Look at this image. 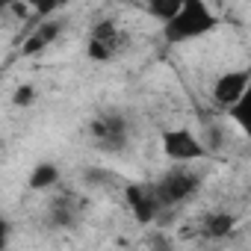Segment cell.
<instances>
[{
  "label": "cell",
  "instance_id": "1",
  "mask_svg": "<svg viewBox=\"0 0 251 251\" xmlns=\"http://www.w3.org/2000/svg\"><path fill=\"white\" fill-rule=\"evenodd\" d=\"M216 27H219V15L213 12L210 3H204V0H180L177 12L166 24H160V39L172 48H180V45L210 36Z\"/></svg>",
  "mask_w": 251,
  "mask_h": 251
},
{
  "label": "cell",
  "instance_id": "2",
  "mask_svg": "<svg viewBox=\"0 0 251 251\" xmlns=\"http://www.w3.org/2000/svg\"><path fill=\"white\" fill-rule=\"evenodd\" d=\"M160 151L175 166H192L210 157V148L204 145V139L189 127H166L160 133Z\"/></svg>",
  "mask_w": 251,
  "mask_h": 251
},
{
  "label": "cell",
  "instance_id": "3",
  "mask_svg": "<svg viewBox=\"0 0 251 251\" xmlns=\"http://www.w3.org/2000/svg\"><path fill=\"white\" fill-rule=\"evenodd\" d=\"M151 186H154V195H157L160 207L169 210V207H177V204H186L189 198H195L198 189H201V177L189 166H175L160 180H154Z\"/></svg>",
  "mask_w": 251,
  "mask_h": 251
},
{
  "label": "cell",
  "instance_id": "4",
  "mask_svg": "<svg viewBox=\"0 0 251 251\" xmlns=\"http://www.w3.org/2000/svg\"><path fill=\"white\" fill-rule=\"evenodd\" d=\"M89 133H92V142H95L98 151L121 154V151H127V145H130V121L124 118L121 112L109 109V112H100L89 124Z\"/></svg>",
  "mask_w": 251,
  "mask_h": 251
},
{
  "label": "cell",
  "instance_id": "5",
  "mask_svg": "<svg viewBox=\"0 0 251 251\" xmlns=\"http://www.w3.org/2000/svg\"><path fill=\"white\" fill-rule=\"evenodd\" d=\"M124 45H127V39H124V33L115 21H98L86 39V59L95 65L115 62L124 53Z\"/></svg>",
  "mask_w": 251,
  "mask_h": 251
},
{
  "label": "cell",
  "instance_id": "6",
  "mask_svg": "<svg viewBox=\"0 0 251 251\" xmlns=\"http://www.w3.org/2000/svg\"><path fill=\"white\" fill-rule=\"evenodd\" d=\"M248 86H251V71L248 68H230V71H222L216 74L213 86H210V100L219 106V109H230L236 103H242L248 98Z\"/></svg>",
  "mask_w": 251,
  "mask_h": 251
},
{
  "label": "cell",
  "instance_id": "7",
  "mask_svg": "<svg viewBox=\"0 0 251 251\" xmlns=\"http://www.w3.org/2000/svg\"><path fill=\"white\" fill-rule=\"evenodd\" d=\"M124 201H127V207H130V213L139 225H151L163 213L151 183H127L124 186Z\"/></svg>",
  "mask_w": 251,
  "mask_h": 251
},
{
  "label": "cell",
  "instance_id": "8",
  "mask_svg": "<svg viewBox=\"0 0 251 251\" xmlns=\"http://www.w3.org/2000/svg\"><path fill=\"white\" fill-rule=\"evenodd\" d=\"M62 30H65V24H62V21H56V18L42 21V24L27 36V42H24V56H36V53L48 50V48L62 36Z\"/></svg>",
  "mask_w": 251,
  "mask_h": 251
},
{
  "label": "cell",
  "instance_id": "9",
  "mask_svg": "<svg viewBox=\"0 0 251 251\" xmlns=\"http://www.w3.org/2000/svg\"><path fill=\"white\" fill-rule=\"evenodd\" d=\"M201 230H204L207 239H227L236 230V216L227 213V210H213L210 216H204Z\"/></svg>",
  "mask_w": 251,
  "mask_h": 251
},
{
  "label": "cell",
  "instance_id": "10",
  "mask_svg": "<svg viewBox=\"0 0 251 251\" xmlns=\"http://www.w3.org/2000/svg\"><path fill=\"white\" fill-rule=\"evenodd\" d=\"M59 180H62L59 166L45 160V163H36V166H33V172H30V177H27V186L36 189V192H48V189L59 186Z\"/></svg>",
  "mask_w": 251,
  "mask_h": 251
},
{
  "label": "cell",
  "instance_id": "11",
  "mask_svg": "<svg viewBox=\"0 0 251 251\" xmlns=\"http://www.w3.org/2000/svg\"><path fill=\"white\" fill-rule=\"evenodd\" d=\"M177 6H180V0H154V3L145 6V12H148L151 18H157V24H166V21L177 12Z\"/></svg>",
  "mask_w": 251,
  "mask_h": 251
},
{
  "label": "cell",
  "instance_id": "12",
  "mask_svg": "<svg viewBox=\"0 0 251 251\" xmlns=\"http://www.w3.org/2000/svg\"><path fill=\"white\" fill-rule=\"evenodd\" d=\"M36 100H39V89H36L33 83H21V86H15V92H12V106L27 109V106H33Z\"/></svg>",
  "mask_w": 251,
  "mask_h": 251
},
{
  "label": "cell",
  "instance_id": "13",
  "mask_svg": "<svg viewBox=\"0 0 251 251\" xmlns=\"http://www.w3.org/2000/svg\"><path fill=\"white\" fill-rule=\"evenodd\" d=\"M50 222H53V227H71L77 222V213L68 204H59V207L50 210Z\"/></svg>",
  "mask_w": 251,
  "mask_h": 251
},
{
  "label": "cell",
  "instance_id": "14",
  "mask_svg": "<svg viewBox=\"0 0 251 251\" xmlns=\"http://www.w3.org/2000/svg\"><path fill=\"white\" fill-rule=\"evenodd\" d=\"M9 242H12V225H9V219L3 213H0V251H6Z\"/></svg>",
  "mask_w": 251,
  "mask_h": 251
},
{
  "label": "cell",
  "instance_id": "15",
  "mask_svg": "<svg viewBox=\"0 0 251 251\" xmlns=\"http://www.w3.org/2000/svg\"><path fill=\"white\" fill-rule=\"evenodd\" d=\"M148 248H151V251H175V245H172L163 233H154V236L148 239Z\"/></svg>",
  "mask_w": 251,
  "mask_h": 251
}]
</instances>
